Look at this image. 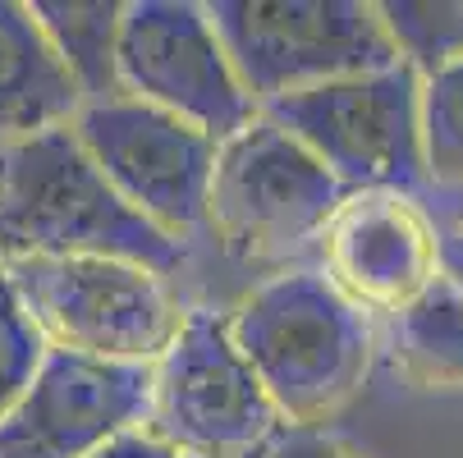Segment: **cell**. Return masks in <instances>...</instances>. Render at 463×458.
Wrapping results in <instances>:
<instances>
[{"label":"cell","mask_w":463,"mask_h":458,"mask_svg":"<svg viewBox=\"0 0 463 458\" xmlns=\"http://www.w3.org/2000/svg\"><path fill=\"white\" fill-rule=\"evenodd\" d=\"M203 10L257 110L400 64L376 5L363 0H212Z\"/></svg>","instance_id":"obj_5"},{"label":"cell","mask_w":463,"mask_h":458,"mask_svg":"<svg viewBox=\"0 0 463 458\" xmlns=\"http://www.w3.org/2000/svg\"><path fill=\"white\" fill-rule=\"evenodd\" d=\"M10 285L46 349L115 367H152L179 335L170 280L110 257L5 261Z\"/></svg>","instance_id":"obj_3"},{"label":"cell","mask_w":463,"mask_h":458,"mask_svg":"<svg viewBox=\"0 0 463 458\" xmlns=\"http://www.w3.org/2000/svg\"><path fill=\"white\" fill-rule=\"evenodd\" d=\"M436 271L463 298V225H449V229L436 234Z\"/></svg>","instance_id":"obj_19"},{"label":"cell","mask_w":463,"mask_h":458,"mask_svg":"<svg viewBox=\"0 0 463 458\" xmlns=\"http://www.w3.org/2000/svg\"><path fill=\"white\" fill-rule=\"evenodd\" d=\"M92 458H175L161 440H152L143 426H128V431H119L110 444H101Z\"/></svg>","instance_id":"obj_18"},{"label":"cell","mask_w":463,"mask_h":458,"mask_svg":"<svg viewBox=\"0 0 463 458\" xmlns=\"http://www.w3.org/2000/svg\"><path fill=\"white\" fill-rule=\"evenodd\" d=\"M261 458H354V453L340 449V444H330V440H321V435H285Z\"/></svg>","instance_id":"obj_20"},{"label":"cell","mask_w":463,"mask_h":458,"mask_svg":"<svg viewBox=\"0 0 463 458\" xmlns=\"http://www.w3.org/2000/svg\"><path fill=\"white\" fill-rule=\"evenodd\" d=\"M143 431L175 458H261L289 435L216 312H184L179 335L152 362Z\"/></svg>","instance_id":"obj_4"},{"label":"cell","mask_w":463,"mask_h":458,"mask_svg":"<svg viewBox=\"0 0 463 458\" xmlns=\"http://www.w3.org/2000/svg\"><path fill=\"white\" fill-rule=\"evenodd\" d=\"M390 353L422 389L463 385V298L449 280H431L409 307L390 316Z\"/></svg>","instance_id":"obj_14"},{"label":"cell","mask_w":463,"mask_h":458,"mask_svg":"<svg viewBox=\"0 0 463 458\" xmlns=\"http://www.w3.org/2000/svg\"><path fill=\"white\" fill-rule=\"evenodd\" d=\"M152 367H115L46 349L19 399L0 413V458H92L143 426Z\"/></svg>","instance_id":"obj_10"},{"label":"cell","mask_w":463,"mask_h":458,"mask_svg":"<svg viewBox=\"0 0 463 458\" xmlns=\"http://www.w3.org/2000/svg\"><path fill=\"white\" fill-rule=\"evenodd\" d=\"M83 110L79 88L55 60L28 5L0 0V143L70 124Z\"/></svg>","instance_id":"obj_12"},{"label":"cell","mask_w":463,"mask_h":458,"mask_svg":"<svg viewBox=\"0 0 463 458\" xmlns=\"http://www.w3.org/2000/svg\"><path fill=\"white\" fill-rule=\"evenodd\" d=\"M376 19L394 60L418 79L463 60V0H381Z\"/></svg>","instance_id":"obj_15"},{"label":"cell","mask_w":463,"mask_h":458,"mask_svg":"<svg viewBox=\"0 0 463 458\" xmlns=\"http://www.w3.org/2000/svg\"><path fill=\"white\" fill-rule=\"evenodd\" d=\"M271 124L307 147L345 192H413L427 183L418 147V74L390 64L271 101Z\"/></svg>","instance_id":"obj_6"},{"label":"cell","mask_w":463,"mask_h":458,"mask_svg":"<svg viewBox=\"0 0 463 458\" xmlns=\"http://www.w3.org/2000/svg\"><path fill=\"white\" fill-rule=\"evenodd\" d=\"M345 198L349 192L307 147L257 115L216 152L207 225L243 261H276L317 243Z\"/></svg>","instance_id":"obj_7"},{"label":"cell","mask_w":463,"mask_h":458,"mask_svg":"<svg viewBox=\"0 0 463 458\" xmlns=\"http://www.w3.org/2000/svg\"><path fill=\"white\" fill-rule=\"evenodd\" d=\"M436 225L404 192H349L321 229L326 280L358 312L394 316L409 307L436 271Z\"/></svg>","instance_id":"obj_11"},{"label":"cell","mask_w":463,"mask_h":458,"mask_svg":"<svg viewBox=\"0 0 463 458\" xmlns=\"http://www.w3.org/2000/svg\"><path fill=\"white\" fill-rule=\"evenodd\" d=\"M70 128L106 183L143 220L165 229L170 238L207 225V192L221 143L128 97L83 106Z\"/></svg>","instance_id":"obj_9"},{"label":"cell","mask_w":463,"mask_h":458,"mask_svg":"<svg viewBox=\"0 0 463 458\" xmlns=\"http://www.w3.org/2000/svg\"><path fill=\"white\" fill-rule=\"evenodd\" d=\"M24 257H110L170 280L184 266V238L143 220L60 124L0 156V261Z\"/></svg>","instance_id":"obj_1"},{"label":"cell","mask_w":463,"mask_h":458,"mask_svg":"<svg viewBox=\"0 0 463 458\" xmlns=\"http://www.w3.org/2000/svg\"><path fill=\"white\" fill-rule=\"evenodd\" d=\"M119 97L184 119L212 143H230L261 115L197 0H124Z\"/></svg>","instance_id":"obj_8"},{"label":"cell","mask_w":463,"mask_h":458,"mask_svg":"<svg viewBox=\"0 0 463 458\" xmlns=\"http://www.w3.org/2000/svg\"><path fill=\"white\" fill-rule=\"evenodd\" d=\"M28 10L46 33L55 60L64 64L70 83L79 88L83 106L115 101L119 97L115 51H119L124 0H33Z\"/></svg>","instance_id":"obj_13"},{"label":"cell","mask_w":463,"mask_h":458,"mask_svg":"<svg viewBox=\"0 0 463 458\" xmlns=\"http://www.w3.org/2000/svg\"><path fill=\"white\" fill-rule=\"evenodd\" d=\"M230 321V340L271 395L285 426L335 417L372 371L376 331L321 271H289L252 289Z\"/></svg>","instance_id":"obj_2"},{"label":"cell","mask_w":463,"mask_h":458,"mask_svg":"<svg viewBox=\"0 0 463 458\" xmlns=\"http://www.w3.org/2000/svg\"><path fill=\"white\" fill-rule=\"evenodd\" d=\"M42 358H46V344L33 331V321L10 285L5 261H0V413L19 399V389L33 380Z\"/></svg>","instance_id":"obj_17"},{"label":"cell","mask_w":463,"mask_h":458,"mask_svg":"<svg viewBox=\"0 0 463 458\" xmlns=\"http://www.w3.org/2000/svg\"><path fill=\"white\" fill-rule=\"evenodd\" d=\"M422 170L440 188H463V60L418 79Z\"/></svg>","instance_id":"obj_16"}]
</instances>
